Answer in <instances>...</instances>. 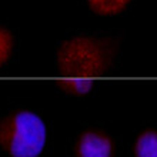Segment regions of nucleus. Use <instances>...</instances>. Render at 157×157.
<instances>
[{
    "label": "nucleus",
    "instance_id": "f257e3e1",
    "mask_svg": "<svg viewBox=\"0 0 157 157\" xmlns=\"http://www.w3.org/2000/svg\"><path fill=\"white\" fill-rule=\"evenodd\" d=\"M116 54V41L78 36L66 40L57 50L59 70L66 78L99 77L107 73Z\"/></svg>",
    "mask_w": 157,
    "mask_h": 157
},
{
    "label": "nucleus",
    "instance_id": "f03ea898",
    "mask_svg": "<svg viewBox=\"0 0 157 157\" xmlns=\"http://www.w3.org/2000/svg\"><path fill=\"white\" fill-rule=\"evenodd\" d=\"M46 143L43 120L27 110L0 119V147L12 157H37Z\"/></svg>",
    "mask_w": 157,
    "mask_h": 157
},
{
    "label": "nucleus",
    "instance_id": "7ed1b4c3",
    "mask_svg": "<svg viewBox=\"0 0 157 157\" xmlns=\"http://www.w3.org/2000/svg\"><path fill=\"white\" fill-rule=\"evenodd\" d=\"M114 143L112 137L100 130H87L82 133L76 143L77 157H113Z\"/></svg>",
    "mask_w": 157,
    "mask_h": 157
},
{
    "label": "nucleus",
    "instance_id": "20e7f679",
    "mask_svg": "<svg viewBox=\"0 0 157 157\" xmlns=\"http://www.w3.org/2000/svg\"><path fill=\"white\" fill-rule=\"evenodd\" d=\"M134 154L136 157H157V134L154 130H146L137 137Z\"/></svg>",
    "mask_w": 157,
    "mask_h": 157
},
{
    "label": "nucleus",
    "instance_id": "39448f33",
    "mask_svg": "<svg viewBox=\"0 0 157 157\" xmlns=\"http://www.w3.org/2000/svg\"><path fill=\"white\" fill-rule=\"evenodd\" d=\"M132 0H87L90 9L101 16H112L123 12Z\"/></svg>",
    "mask_w": 157,
    "mask_h": 157
},
{
    "label": "nucleus",
    "instance_id": "423d86ee",
    "mask_svg": "<svg viewBox=\"0 0 157 157\" xmlns=\"http://www.w3.org/2000/svg\"><path fill=\"white\" fill-rule=\"evenodd\" d=\"M60 86L69 94L84 96L94 87V82L89 78H63Z\"/></svg>",
    "mask_w": 157,
    "mask_h": 157
},
{
    "label": "nucleus",
    "instance_id": "0eeeda50",
    "mask_svg": "<svg viewBox=\"0 0 157 157\" xmlns=\"http://www.w3.org/2000/svg\"><path fill=\"white\" fill-rule=\"evenodd\" d=\"M13 49V37L10 32L0 27V67L7 62Z\"/></svg>",
    "mask_w": 157,
    "mask_h": 157
}]
</instances>
